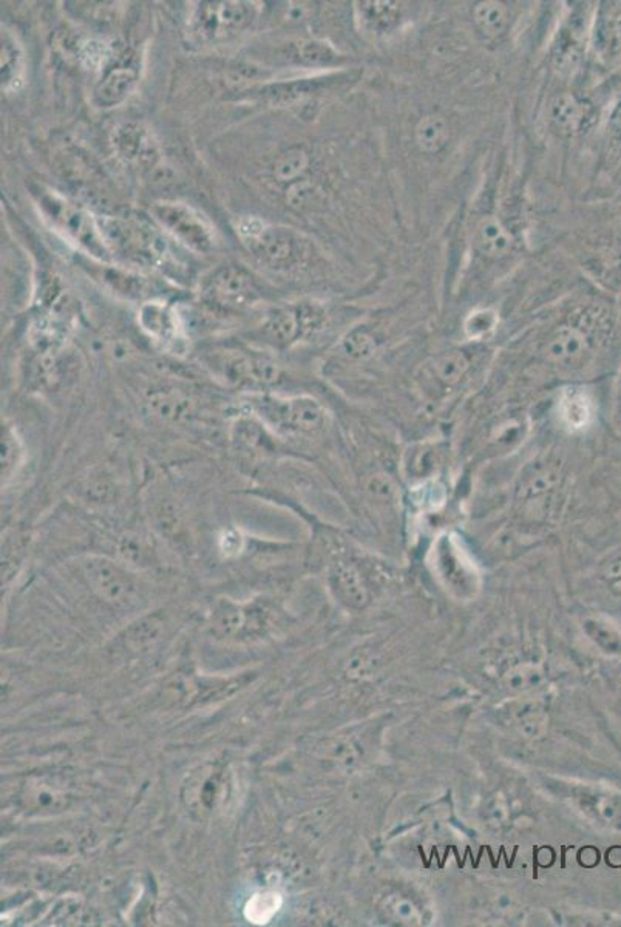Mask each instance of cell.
Listing matches in <instances>:
<instances>
[{
  "instance_id": "603a6c76",
  "label": "cell",
  "mask_w": 621,
  "mask_h": 927,
  "mask_svg": "<svg viewBox=\"0 0 621 927\" xmlns=\"http://www.w3.org/2000/svg\"><path fill=\"white\" fill-rule=\"evenodd\" d=\"M450 138V126L444 114L429 113L418 121L414 140L422 153L434 154L445 148Z\"/></svg>"
},
{
  "instance_id": "44dd1931",
  "label": "cell",
  "mask_w": 621,
  "mask_h": 927,
  "mask_svg": "<svg viewBox=\"0 0 621 927\" xmlns=\"http://www.w3.org/2000/svg\"><path fill=\"white\" fill-rule=\"evenodd\" d=\"M593 415H595V406L593 399L583 388H565L558 401V416L565 429L573 431H583L591 426Z\"/></svg>"
},
{
  "instance_id": "4316f807",
  "label": "cell",
  "mask_w": 621,
  "mask_h": 927,
  "mask_svg": "<svg viewBox=\"0 0 621 927\" xmlns=\"http://www.w3.org/2000/svg\"><path fill=\"white\" fill-rule=\"evenodd\" d=\"M470 362L462 351H450L438 356L430 366V376L442 390H450L464 378Z\"/></svg>"
},
{
  "instance_id": "7c38bea8",
  "label": "cell",
  "mask_w": 621,
  "mask_h": 927,
  "mask_svg": "<svg viewBox=\"0 0 621 927\" xmlns=\"http://www.w3.org/2000/svg\"><path fill=\"white\" fill-rule=\"evenodd\" d=\"M348 77L342 73H327L314 74V77L283 79V81L267 82L251 87V89L240 92V98H247L249 101L264 102V104L283 107L294 106L297 102H303L304 99L314 97L315 93L330 90L332 86L343 84Z\"/></svg>"
},
{
  "instance_id": "2e32d148",
  "label": "cell",
  "mask_w": 621,
  "mask_h": 927,
  "mask_svg": "<svg viewBox=\"0 0 621 927\" xmlns=\"http://www.w3.org/2000/svg\"><path fill=\"white\" fill-rule=\"evenodd\" d=\"M560 482V464L552 459H538L530 464L521 478L517 490L518 501L528 509H533V506L545 509V501H552Z\"/></svg>"
},
{
  "instance_id": "6da1fadb",
  "label": "cell",
  "mask_w": 621,
  "mask_h": 927,
  "mask_svg": "<svg viewBox=\"0 0 621 927\" xmlns=\"http://www.w3.org/2000/svg\"><path fill=\"white\" fill-rule=\"evenodd\" d=\"M196 366L232 396L284 393L290 375L276 352L241 342L206 345Z\"/></svg>"
},
{
  "instance_id": "e0dca14e",
  "label": "cell",
  "mask_w": 621,
  "mask_h": 927,
  "mask_svg": "<svg viewBox=\"0 0 621 927\" xmlns=\"http://www.w3.org/2000/svg\"><path fill=\"white\" fill-rule=\"evenodd\" d=\"M138 81H140V67L137 63L132 61L114 63L104 70L102 78L94 86L92 102L98 109H113L133 93Z\"/></svg>"
},
{
  "instance_id": "5bb4252c",
  "label": "cell",
  "mask_w": 621,
  "mask_h": 927,
  "mask_svg": "<svg viewBox=\"0 0 621 927\" xmlns=\"http://www.w3.org/2000/svg\"><path fill=\"white\" fill-rule=\"evenodd\" d=\"M583 320L579 325L564 323L555 328L544 345V355L549 362L565 368H579L588 362L592 355L591 328H583Z\"/></svg>"
},
{
  "instance_id": "7402d4cb",
  "label": "cell",
  "mask_w": 621,
  "mask_h": 927,
  "mask_svg": "<svg viewBox=\"0 0 621 927\" xmlns=\"http://www.w3.org/2000/svg\"><path fill=\"white\" fill-rule=\"evenodd\" d=\"M2 59H0V67H2V89L6 92H14L22 84L23 69H26V59H23V51L18 38L10 30H2Z\"/></svg>"
},
{
  "instance_id": "8fae6325",
  "label": "cell",
  "mask_w": 621,
  "mask_h": 927,
  "mask_svg": "<svg viewBox=\"0 0 621 927\" xmlns=\"http://www.w3.org/2000/svg\"><path fill=\"white\" fill-rule=\"evenodd\" d=\"M276 609L268 601L231 600L220 598L212 606L211 626L213 631L224 637H248L267 631L274 620Z\"/></svg>"
},
{
  "instance_id": "4dcf8cb0",
  "label": "cell",
  "mask_w": 621,
  "mask_h": 927,
  "mask_svg": "<svg viewBox=\"0 0 621 927\" xmlns=\"http://www.w3.org/2000/svg\"><path fill=\"white\" fill-rule=\"evenodd\" d=\"M374 350L375 342L373 336L368 335L367 331L354 330L348 332L347 338L342 340V352L350 359H368L370 356H373Z\"/></svg>"
},
{
  "instance_id": "1f68e13d",
  "label": "cell",
  "mask_w": 621,
  "mask_h": 927,
  "mask_svg": "<svg viewBox=\"0 0 621 927\" xmlns=\"http://www.w3.org/2000/svg\"><path fill=\"white\" fill-rule=\"evenodd\" d=\"M110 54H112V51H110L109 47L104 42L97 41V39H89V41L82 42V46L79 47V59H81V62L84 63L87 69H102L109 62V59L112 58Z\"/></svg>"
},
{
  "instance_id": "30bf717a",
  "label": "cell",
  "mask_w": 621,
  "mask_h": 927,
  "mask_svg": "<svg viewBox=\"0 0 621 927\" xmlns=\"http://www.w3.org/2000/svg\"><path fill=\"white\" fill-rule=\"evenodd\" d=\"M153 221L170 239L196 253H209L216 248V233L208 220L189 205L160 201L150 208Z\"/></svg>"
},
{
  "instance_id": "d6a6232c",
  "label": "cell",
  "mask_w": 621,
  "mask_h": 927,
  "mask_svg": "<svg viewBox=\"0 0 621 927\" xmlns=\"http://www.w3.org/2000/svg\"><path fill=\"white\" fill-rule=\"evenodd\" d=\"M497 323V315L485 309V311H478L470 316V319L465 323V331L470 338L481 339L488 336L490 331H493Z\"/></svg>"
},
{
  "instance_id": "3957f363",
  "label": "cell",
  "mask_w": 621,
  "mask_h": 927,
  "mask_svg": "<svg viewBox=\"0 0 621 927\" xmlns=\"http://www.w3.org/2000/svg\"><path fill=\"white\" fill-rule=\"evenodd\" d=\"M98 220L113 257H121L141 268L156 269L166 276H183L184 268L170 247L166 237L168 233L157 223L137 217H104Z\"/></svg>"
},
{
  "instance_id": "f546056e",
  "label": "cell",
  "mask_w": 621,
  "mask_h": 927,
  "mask_svg": "<svg viewBox=\"0 0 621 927\" xmlns=\"http://www.w3.org/2000/svg\"><path fill=\"white\" fill-rule=\"evenodd\" d=\"M282 895L272 893V890L252 895L248 899L247 905H244V918L256 926L268 925L279 914V910L282 909Z\"/></svg>"
},
{
  "instance_id": "836d02e7",
  "label": "cell",
  "mask_w": 621,
  "mask_h": 927,
  "mask_svg": "<svg viewBox=\"0 0 621 927\" xmlns=\"http://www.w3.org/2000/svg\"><path fill=\"white\" fill-rule=\"evenodd\" d=\"M617 121H619V126L621 127V106L619 112H617Z\"/></svg>"
},
{
  "instance_id": "277c9868",
  "label": "cell",
  "mask_w": 621,
  "mask_h": 927,
  "mask_svg": "<svg viewBox=\"0 0 621 927\" xmlns=\"http://www.w3.org/2000/svg\"><path fill=\"white\" fill-rule=\"evenodd\" d=\"M327 322L325 307L312 300L272 305L263 309L244 342L280 356L318 339Z\"/></svg>"
},
{
  "instance_id": "ffe728a7",
  "label": "cell",
  "mask_w": 621,
  "mask_h": 927,
  "mask_svg": "<svg viewBox=\"0 0 621 927\" xmlns=\"http://www.w3.org/2000/svg\"><path fill=\"white\" fill-rule=\"evenodd\" d=\"M358 6V21L368 33H391L405 19V7L399 2H360Z\"/></svg>"
},
{
  "instance_id": "4fadbf2b",
  "label": "cell",
  "mask_w": 621,
  "mask_h": 927,
  "mask_svg": "<svg viewBox=\"0 0 621 927\" xmlns=\"http://www.w3.org/2000/svg\"><path fill=\"white\" fill-rule=\"evenodd\" d=\"M31 464L29 438L18 418L3 411L2 415V498H10L14 490L26 482Z\"/></svg>"
},
{
  "instance_id": "484cf974",
  "label": "cell",
  "mask_w": 621,
  "mask_h": 927,
  "mask_svg": "<svg viewBox=\"0 0 621 927\" xmlns=\"http://www.w3.org/2000/svg\"><path fill=\"white\" fill-rule=\"evenodd\" d=\"M474 27L485 39H497L510 26V10L501 2H480L472 8Z\"/></svg>"
},
{
  "instance_id": "8992f818",
  "label": "cell",
  "mask_w": 621,
  "mask_h": 927,
  "mask_svg": "<svg viewBox=\"0 0 621 927\" xmlns=\"http://www.w3.org/2000/svg\"><path fill=\"white\" fill-rule=\"evenodd\" d=\"M269 291L251 269L239 263L221 265L200 281L198 303L219 319L247 315L262 305Z\"/></svg>"
},
{
  "instance_id": "5b68a950",
  "label": "cell",
  "mask_w": 621,
  "mask_h": 927,
  "mask_svg": "<svg viewBox=\"0 0 621 927\" xmlns=\"http://www.w3.org/2000/svg\"><path fill=\"white\" fill-rule=\"evenodd\" d=\"M30 193L43 220L62 239L101 263H110L113 260L97 217L47 186L30 185Z\"/></svg>"
},
{
  "instance_id": "7a4b0ae2",
  "label": "cell",
  "mask_w": 621,
  "mask_h": 927,
  "mask_svg": "<svg viewBox=\"0 0 621 927\" xmlns=\"http://www.w3.org/2000/svg\"><path fill=\"white\" fill-rule=\"evenodd\" d=\"M236 406L259 419L291 451L318 441L330 426L327 408L310 395L236 396Z\"/></svg>"
},
{
  "instance_id": "cb8c5ba5",
  "label": "cell",
  "mask_w": 621,
  "mask_h": 927,
  "mask_svg": "<svg viewBox=\"0 0 621 927\" xmlns=\"http://www.w3.org/2000/svg\"><path fill=\"white\" fill-rule=\"evenodd\" d=\"M311 162V154L307 152V149L300 148V146L284 150L272 162V180L277 185L287 186L288 188V186L304 178V173L310 169Z\"/></svg>"
},
{
  "instance_id": "e575fe53",
  "label": "cell",
  "mask_w": 621,
  "mask_h": 927,
  "mask_svg": "<svg viewBox=\"0 0 621 927\" xmlns=\"http://www.w3.org/2000/svg\"><path fill=\"white\" fill-rule=\"evenodd\" d=\"M482 851H484V847H482V849L480 851V857H478V858H481ZM478 865H480V859H478V861L474 863L473 867H478Z\"/></svg>"
},
{
  "instance_id": "f1b7e54d",
  "label": "cell",
  "mask_w": 621,
  "mask_h": 927,
  "mask_svg": "<svg viewBox=\"0 0 621 927\" xmlns=\"http://www.w3.org/2000/svg\"><path fill=\"white\" fill-rule=\"evenodd\" d=\"M593 31L597 47L604 58H620L621 57V11L617 13H609Z\"/></svg>"
},
{
  "instance_id": "52a82bcc",
  "label": "cell",
  "mask_w": 621,
  "mask_h": 927,
  "mask_svg": "<svg viewBox=\"0 0 621 927\" xmlns=\"http://www.w3.org/2000/svg\"><path fill=\"white\" fill-rule=\"evenodd\" d=\"M240 239L260 265L274 272H292L312 256L311 241L288 226L248 218L239 226Z\"/></svg>"
},
{
  "instance_id": "9c48e42d",
  "label": "cell",
  "mask_w": 621,
  "mask_h": 927,
  "mask_svg": "<svg viewBox=\"0 0 621 927\" xmlns=\"http://www.w3.org/2000/svg\"><path fill=\"white\" fill-rule=\"evenodd\" d=\"M138 325L142 332L164 355L181 360L191 352L188 325L183 315L163 299H150L138 309Z\"/></svg>"
},
{
  "instance_id": "ac0fdd59",
  "label": "cell",
  "mask_w": 621,
  "mask_h": 927,
  "mask_svg": "<svg viewBox=\"0 0 621 927\" xmlns=\"http://www.w3.org/2000/svg\"><path fill=\"white\" fill-rule=\"evenodd\" d=\"M114 152L130 165L148 169L156 166L158 150L148 130L134 122H124L114 129L112 137Z\"/></svg>"
},
{
  "instance_id": "83f0119b",
  "label": "cell",
  "mask_w": 621,
  "mask_h": 927,
  "mask_svg": "<svg viewBox=\"0 0 621 927\" xmlns=\"http://www.w3.org/2000/svg\"><path fill=\"white\" fill-rule=\"evenodd\" d=\"M552 120L564 133H575L583 129L587 110L572 94H560L552 104Z\"/></svg>"
},
{
  "instance_id": "d6986e66",
  "label": "cell",
  "mask_w": 621,
  "mask_h": 927,
  "mask_svg": "<svg viewBox=\"0 0 621 927\" xmlns=\"http://www.w3.org/2000/svg\"><path fill=\"white\" fill-rule=\"evenodd\" d=\"M474 249L488 259H502L515 247L512 232L502 225L500 218L484 216L473 229Z\"/></svg>"
},
{
  "instance_id": "d4e9b609",
  "label": "cell",
  "mask_w": 621,
  "mask_h": 927,
  "mask_svg": "<svg viewBox=\"0 0 621 927\" xmlns=\"http://www.w3.org/2000/svg\"><path fill=\"white\" fill-rule=\"evenodd\" d=\"M102 280L107 287L117 292L118 296L128 300H140L141 303L150 300L149 285L146 277L133 275L124 269L109 267L102 269Z\"/></svg>"
},
{
  "instance_id": "9a60e30c",
  "label": "cell",
  "mask_w": 621,
  "mask_h": 927,
  "mask_svg": "<svg viewBox=\"0 0 621 927\" xmlns=\"http://www.w3.org/2000/svg\"><path fill=\"white\" fill-rule=\"evenodd\" d=\"M276 61L304 70H331L345 63L347 58L332 43L322 39H297L282 43L274 51Z\"/></svg>"
},
{
  "instance_id": "ba28073f",
  "label": "cell",
  "mask_w": 621,
  "mask_h": 927,
  "mask_svg": "<svg viewBox=\"0 0 621 927\" xmlns=\"http://www.w3.org/2000/svg\"><path fill=\"white\" fill-rule=\"evenodd\" d=\"M260 7L243 0H213L193 7L189 33L201 46H217L244 33L256 22Z\"/></svg>"
}]
</instances>
